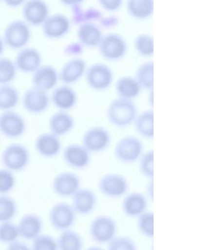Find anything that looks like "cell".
Masks as SVG:
<instances>
[{
	"instance_id": "cell-1",
	"label": "cell",
	"mask_w": 209,
	"mask_h": 250,
	"mask_svg": "<svg viewBox=\"0 0 209 250\" xmlns=\"http://www.w3.org/2000/svg\"><path fill=\"white\" fill-rule=\"evenodd\" d=\"M137 112V105L133 101L117 97L108 105L107 118L115 126L124 128L134 122Z\"/></svg>"
},
{
	"instance_id": "cell-2",
	"label": "cell",
	"mask_w": 209,
	"mask_h": 250,
	"mask_svg": "<svg viewBox=\"0 0 209 250\" xmlns=\"http://www.w3.org/2000/svg\"><path fill=\"white\" fill-rule=\"evenodd\" d=\"M31 38L30 26L23 20H16L7 24L3 33L2 39L7 47L13 50H20L26 47Z\"/></svg>"
},
{
	"instance_id": "cell-3",
	"label": "cell",
	"mask_w": 209,
	"mask_h": 250,
	"mask_svg": "<svg viewBox=\"0 0 209 250\" xmlns=\"http://www.w3.org/2000/svg\"><path fill=\"white\" fill-rule=\"evenodd\" d=\"M1 165L12 172L23 170L30 162L29 149L20 143H11L6 146L1 154Z\"/></svg>"
},
{
	"instance_id": "cell-4",
	"label": "cell",
	"mask_w": 209,
	"mask_h": 250,
	"mask_svg": "<svg viewBox=\"0 0 209 250\" xmlns=\"http://www.w3.org/2000/svg\"><path fill=\"white\" fill-rule=\"evenodd\" d=\"M144 150L143 142L134 135H126L120 139L115 147L114 153L118 162L133 164L139 160Z\"/></svg>"
},
{
	"instance_id": "cell-5",
	"label": "cell",
	"mask_w": 209,
	"mask_h": 250,
	"mask_svg": "<svg viewBox=\"0 0 209 250\" xmlns=\"http://www.w3.org/2000/svg\"><path fill=\"white\" fill-rule=\"evenodd\" d=\"M97 47L100 55L105 59L111 61L121 60L127 52V41L117 33L103 35Z\"/></svg>"
},
{
	"instance_id": "cell-6",
	"label": "cell",
	"mask_w": 209,
	"mask_h": 250,
	"mask_svg": "<svg viewBox=\"0 0 209 250\" xmlns=\"http://www.w3.org/2000/svg\"><path fill=\"white\" fill-rule=\"evenodd\" d=\"M117 225L115 221L108 215H99L91 222L89 235L95 242L108 244L116 236Z\"/></svg>"
},
{
	"instance_id": "cell-7",
	"label": "cell",
	"mask_w": 209,
	"mask_h": 250,
	"mask_svg": "<svg viewBox=\"0 0 209 250\" xmlns=\"http://www.w3.org/2000/svg\"><path fill=\"white\" fill-rule=\"evenodd\" d=\"M85 79L88 85L95 90H105L114 82V72L111 67L103 62H95L87 67Z\"/></svg>"
},
{
	"instance_id": "cell-8",
	"label": "cell",
	"mask_w": 209,
	"mask_h": 250,
	"mask_svg": "<svg viewBox=\"0 0 209 250\" xmlns=\"http://www.w3.org/2000/svg\"><path fill=\"white\" fill-rule=\"evenodd\" d=\"M76 215L71 205L61 202L52 206L49 211L48 219L54 229L62 232L70 229L74 225Z\"/></svg>"
},
{
	"instance_id": "cell-9",
	"label": "cell",
	"mask_w": 209,
	"mask_h": 250,
	"mask_svg": "<svg viewBox=\"0 0 209 250\" xmlns=\"http://www.w3.org/2000/svg\"><path fill=\"white\" fill-rule=\"evenodd\" d=\"M99 191L105 197L117 199L125 195L129 189V183L124 175L108 173L98 182Z\"/></svg>"
},
{
	"instance_id": "cell-10",
	"label": "cell",
	"mask_w": 209,
	"mask_h": 250,
	"mask_svg": "<svg viewBox=\"0 0 209 250\" xmlns=\"http://www.w3.org/2000/svg\"><path fill=\"white\" fill-rule=\"evenodd\" d=\"M111 134L103 126H93L88 128L82 137V145L90 153H100L109 147Z\"/></svg>"
},
{
	"instance_id": "cell-11",
	"label": "cell",
	"mask_w": 209,
	"mask_h": 250,
	"mask_svg": "<svg viewBox=\"0 0 209 250\" xmlns=\"http://www.w3.org/2000/svg\"><path fill=\"white\" fill-rule=\"evenodd\" d=\"M26 130V121L19 112L10 110L0 114V133L4 137L17 139L23 136Z\"/></svg>"
},
{
	"instance_id": "cell-12",
	"label": "cell",
	"mask_w": 209,
	"mask_h": 250,
	"mask_svg": "<svg viewBox=\"0 0 209 250\" xmlns=\"http://www.w3.org/2000/svg\"><path fill=\"white\" fill-rule=\"evenodd\" d=\"M50 8L47 2L42 0L24 1L22 5L23 21L29 26H42L49 17Z\"/></svg>"
},
{
	"instance_id": "cell-13",
	"label": "cell",
	"mask_w": 209,
	"mask_h": 250,
	"mask_svg": "<svg viewBox=\"0 0 209 250\" xmlns=\"http://www.w3.org/2000/svg\"><path fill=\"white\" fill-rule=\"evenodd\" d=\"M50 102L51 99L48 92L33 86L28 88L22 97V104L25 110L34 115L45 112L49 106Z\"/></svg>"
},
{
	"instance_id": "cell-14",
	"label": "cell",
	"mask_w": 209,
	"mask_h": 250,
	"mask_svg": "<svg viewBox=\"0 0 209 250\" xmlns=\"http://www.w3.org/2000/svg\"><path fill=\"white\" fill-rule=\"evenodd\" d=\"M80 178L74 172H60L53 180V191L58 197H72L80 189Z\"/></svg>"
},
{
	"instance_id": "cell-15",
	"label": "cell",
	"mask_w": 209,
	"mask_h": 250,
	"mask_svg": "<svg viewBox=\"0 0 209 250\" xmlns=\"http://www.w3.org/2000/svg\"><path fill=\"white\" fill-rule=\"evenodd\" d=\"M72 21L62 14L49 15L42 24V32L45 37L50 39H58L65 36L70 32Z\"/></svg>"
},
{
	"instance_id": "cell-16",
	"label": "cell",
	"mask_w": 209,
	"mask_h": 250,
	"mask_svg": "<svg viewBox=\"0 0 209 250\" xmlns=\"http://www.w3.org/2000/svg\"><path fill=\"white\" fill-rule=\"evenodd\" d=\"M66 165L73 169H83L91 162V153L82 144L73 143L66 146L63 151Z\"/></svg>"
},
{
	"instance_id": "cell-17",
	"label": "cell",
	"mask_w": 209,
	"mask_h": 250,
	"mask_svg": "<svg viewBox=\"0 0 209 250\" xmlns=\"http://www.w3.org/2000/svg\"><path fill=\"white\" fill-rule=\"evenodd\" d=\"M42 57L36 48L25 47L19 51L14 62L18 71L24 74H32L42 64Z\"/></svg>"
},
{
	"instance_id": "cell-18",
	"label": "cell",
	"mask_w": 209,
	"mask_h": 250,
	"mask_svg": "<svg viewBox=\"0 0 209 250\" xmlns=\"http://www.w3.org/2000/svg\"><path fill=\"white\" fill-rule=\"evenodd\" d=\"M87 63L83 58L74 57L69 60L58 71V80L63 84H74L85 74Z\"/></svg>"
},
{
	"instance_id": "cell-19",
	"label": "cell",
	"mask_w": 209,
	"mask_h": 250,
	"mask_svg": "<svg viewBox=\"0 0 209 250\" xmlns=\"http://www.w3.org/2000/svg\"><path fill=\"white\" fill-rule=\"evenodd\" d=\"M58 80V71L51 65H41L32 73V86L48 92L54 90Z\"/></svg>"
},
{
	"instance_id": "cell-20",
	"label": "cell",
	"mask_w": 209,
	"mask_h": 250,
	"mask_svg": "<svg viewBox=\"0 0 209 250\" xmlns=\"http://www.w3.org/2000/svg\"><path fill=\"white\" fill-rule=\"evenodd\" d=\"M97 197L90 188H80L72 197V207L76 214L86 216L92 213L96 208Z\"/></svg>"
},
{
	"instance_id": "cell-21",
	"label": "cell",
	"mask_w": 209,
	"mask_h": 250,
	"mask_svg": "<svg viewBox=\"0 0 209 250\" xmlns=\"http://www.w3.org/2000/svg\"><path fill=\"white\" fill-rule=\"evenodd\" d=\"M35 147L39 156L50 159L58 155L61 152L62 145L59 137L51 132H45L37 137Z\"/></svg>"
},
{
	"instance_id": "cell-22",
	"label": "cell",
	"mask_w": 209,
	"mask_h": 250,
	"mask_svg": "<svg viewBox=\"0 0 209 250\" xmlns=\"http://www.w3.org/2000/svg\"><path fill=\"white\" fill-rule=\"evenodd\" d=\"M61 3L69 5L72 10V23L80 25L83 23L99 21L103 17L102 11L97 8L90 7L83 9L82 8L83 1H73V2H61Z\"/></svg>"
},
{
	"instance_id": "cell-23",
	"label": "cell",
	"mask_w": 209,
	"mask_h": 250,
	"mask_svg": "<svg viewBox=\"0 0 209 250\" xmlns=\"http://www.w3.org/2000/svg\"><path fill=\"white\" fill-rule=\"evenodd\" d=\"M50 99L53 104L60 111L67 112L76 106L77 102V95L71 86L62 84L53 90Z\"/></svg>"
},
{
	"instance_id": "cell-24",
	"label": "cell",
	"mask_w": 209,
	"mask_h": 250,
	"mask_svg": "<svg viewBox=\"0 0 209 250\" xmlns=\"http://www.w3.org/2000/svg\"><path fill=\"white\" fill-rule=\"evenodd\" d=\"M17 228L19 237L28 241H33L42 232V219L36 213H26L20 218Z\"/></svg>"
},
{
	"instance_id": "cell-25",
	"label": "cell",
	"mask_w": 209,
	"mask_h": 250,
	"mask_svg": "<svg viewBox=\"0 0 209 250\" xmlns=\"http://www.w3.org/2000/svg\"><path fill=\"white\" fill-rule=\"evenodd\" d=\"M103 35L102 28L95 22L83 23L77 30V40L84 47L98 46Z\"/></svg>"
},
{
	"instance_id": "cell-26",
	"label": "cell",
	"mask_w": 209,
	"mask_h": 250,
	"mask_svg": "<svg viewBox=\"0 0 209 250\" xmlns=\"http://www.w3.org/2000/svg\"><path fill=\"white\" fill-rule=\"evenodd\" d=\"M147 207L148 200L146 196L137 191L126 195L121 203L123 213L130 218L138 217L146 211Z\"/></svg>"
},
{
	"instance_id": "cell-27",
	"label": "cell",
	"mask_w": 209,
	"mask_h": 250,
	"mask_svg": "<svg viewBox=\"0 0 209 250\" xmlns=\"http://www.w3.org/2000/svg\"><path fill=\"white\" fill-rule=\"evenodd\" d=\"M74 126V118L65 111L55 112L50 117L48 121L50 132L58 137L70 133Z\"/></svg>"
},
{
	"instance_id": "cell-28",
	"label": "cell",
	"mask_w": 209,
	"mask_h": 250,
	"mask_svg": "<svg viewBox=\"0 0 209 250\" xmlns=\"http://www.w3.org/2000/svg\"><path fill=\"white\" fill-rule=\"evenodd\" d=\"M115 90L118 97L133 101L140 95L142 88L134 77L123 76L115 83Z\"/></svg>"
},
{
	"instance_id": "cell-29",
	"label": "cell",
	"mask_w": 209,
	"mask_h": 250,
	"mask_svg": "<svg viewBox=\"0 0 209 250\" xmlns=\"http://www.w3.org/2000/svg\"><path fill=\"white\" fill-rule=\"evenodd\" d=\"M126 7L129 15L134 20H147L153 14V1L152 0H129Z\"/></svg>"
},
{
	"instance_id": "cell-30",
	"label": "cell",
	"mask_w": 209,
	"mask_h": 250,
	"mask_svg": "<svg viewBox=\"0 0 209 250\" xmlns=\"http://www.w3.org/2000/svg\"><path fill=\"white\" fill-rule=\"evenodd\" d=\"M134 128L137 134L146 139L153 137V111L146 109L137 114L134 121Z\"/></svg>"
},
{
	"instance_id": "cell-31",
	"label": "cell",
	"mask_w": 209,
	"mask_h": 250,
	"mask_svg": "<svg viewBox=\"0 0 209 250\" xmlns=\"http://www.w3.org/2000/svg\"><path fill=\"white\" fill-rule=\"evenodd\" d=\"M20 101V93L11 84L0 85V110H13Z\"/></svg>"
},
{
	"instance_id": "cell-32",
	"label": "cell",
	"mask_w": 209,
	"mask_h": 250,
	"mask_svg": "<svg viewBox=\"0 0 209 250\" xmlns=\"http://www.w3.org/2000/svg\"><path fill=\"white\" fill-rule=\"evenodd\" d=\"M58 250H82L83 241L81 235L76 231H62L57 240Z\"/></svg>"
},
{
	"instance_id": "cell-33",
	"label": "cell",
	"mask_w": 209,
	"mask_h": 250,
	"mask_svg": "<svg viewBox=\"0 0 209 250\" xmlns=\"http://www.w3.org/2000/svg\"><path fill=\"white\" fill-rule=\"evenodd\" d=\"M134 78L141 88L152 90L153 88V62L148 61L139 65Z\"/></svg>"
},
{
	"instance_id": "cell-34",
	"label": "cell",
	"mask_w": 209,
	"mask_h": 250,
	"mask_svg": "<svg viewBox=\"0 0 209 250\" xmlns=\"http://www.w3.org/2000/svg\"><path fill=\"white\" fill-rule=\"evenodd\" d=\"M17 211V203L14 199L7 194L0 195V223L11 222Z\"/></svg>"
},
{
	"instance_id": "cell-35",
	"label": "cell",
	"mask_w": 209,
	"mask_h": 250,
	"mask_svg": "<svg viewBox=\"0 0 209 250\" xmlns=\"http://www.w3.org/2000/svg\"><path fill=\"white\" fill-rule=\"evenodd\" d=\"M17 73L14 61L5 57L0 58V85L10 84L16 78Z\"/></svg>"
},
{
	"instance_id": "cell-36",
	"label": "cell",
	"mask_w": 209,
	"mask_h": 250,
	"mask_svg": "<svg viewBox=\"0 0 209 250\" xmlns=\"http://www.w3.org/2000/svg\"><path fill=\"white\" fill-rule=\"evenodd\" d=\"M134 48L140 56H152L153 55V39L152 35L148 33L137 35L134 40Z\"/></svg>"
},
{
	"instance_id": "cell-37",
	"label": "cell",
	"mask_w": 209,
	"mask_h": 250,
	"mask_svg": "<svg viewBox=\"0 0 209 250\" xmlns=\"http://www.w3.org/2000/svg\"><path fill=\"white\" fill-rule=\"evenodd\" d=\"M137 227L140 234L146 238H153V213L146 210L137 217Z\"/></svg>"
},
{
	"instance_id": "cell-38",
	"label": "cell",
	"mask_w": 209,
	"mask_h": 250,
	"mask_svg": "<svg viewBox=\"0 0 209 250\" xmlns=\"http://www.w3.org/2000/svg\"><path fill=\"white\" fill-rule=\"evenodd\" d=\"M19 237L17 225L12 222L0 223V243L8 245L17 241Z\"/></svg>"
},
{
	"instance_id": "cell-39",
	"label": "cell",
	"mask_w": 209,
	"mask_h": 250,
	"mask_svg": "<svg viewBox=\"0 0 209 250\" xmlns=\"http://www.w3.org/2000/svg\"><path fill=\"white\" fill-rule=\"evenodd\" d=\"M139 170L140 173L149 178L153 179V150H149L143 152L138 160Z\"/></svg>"
},
{
	"instance_id": "cell-40",
	"label": "cell",
	"mask_w": 209,
	"mask_h": 250,
	"mask_svg": "<svg viewBox=\"0 0 209 250\" xmlns=\"http://www.w3.org/2000/svg\"><path fill=\"white\" fill-rule=\"evenodd\" d=\"M31 250H58L57 240L51 235L40 234L32 241Z\"/></svg>"
},
{
	"instance_id": "cell-41",
	"label": "cell",
	"mask_w": 209,
	"mask_h": 250,
	"mask_svg": "<svg viewBox=\"0 0 209 250\" xmlns=\"http://www.w3.org/2000/svg\"><path fill=\"white\" fill-rule=\"evenodd\" d=\"M107 250H137V247L131 238L120 235L108 243Z\"/></svg>"
},
{
	"instance_id": "cell-42",
	"label": "cell",
	"mask_w": 209,
	"mask_h": 250,
	"mask_svg": "<svg viewBox=\"0 0 209 250\" xmlns=\"http://www.w3.org/2000/svg\"><path fill=\"white\" fill-rule=\"evenodd\" d=\"M16 178L14 173L8 169H0V195L7 194L14 188Z\"/></svg>"
},
{
	"instance_id": "cell-43",
	"label": "cell",
	"mask_w": 209,
	"mask_h": 250,
	"mask_svg": "<svg viewBox=\"0 0 209 250\" xmlns=\"http://www.w3.org/2000/svg\"><path fill=\"white\" fill-rule=\"evenodd\" d=\"M98 3L105 11L113 12L121 8L123 1L121 0H99Z\"/></svg>"
},
{
	"instance_id": "cell-44",
	"label": "cell",
	"mask_w": 209,
	"mask_h": 250,
	"mask_svg": "<svg viewBox=\"0 0 209 250\" xmlns=\"http://www.w3.org/2000/svg\"><path fill=\"white\" fill-rule=\"evenodd\" d=\"M101 28H113L119 24V19L116 16L111 15L109 17H102L99 21Z\"/></svg>"
},
{
	"instance_id": "cell-45",
	"label": "cell",
	"mask_w": 209,
	"mask_h": 250,
	"mask_svg": "<svg viewBox=\"0 0 209 250\" xmlns=\"http://www.w3.org/2000/svg\"><path fill=\"white\" fill-rule=\"evenodd\" d=\"M84 46L80 43V42H75L67 45L64 49V53L67 55H73V56H77L83 52Z\"/></svg>"
},
{
	"instance_id": "cell-46",
	"label": "cell",
	"mask_w": 209,
	"mask_h": 250,
	"mask_svg": "<svg viewBox=\"0 0 209 250\" xmlns=\"http://www.w3.org/2000/svg\"><path fill=\"white\" fill-rule=\"evenodd\" d=\"M6 250H31V247L25 243L16 241L8 244Z\"/></svg>"
},
{
	"instance_id": "cell-47",
	"label": "cell",
	"mask_w": 209,
	"mask_h": 250,
	"mask_svg": "<svg viewBox=\"0 0 209 250\" xmlns=\"http://www.w3.org/2000/svg\"><path fill=\"white\" fill-rule=\"evenodd\" d=\"M5 4H7L10 8H17V7L22 6L24 1H15V0H7L5 1Z\"/></svg>"
},
{
	"instance_id": "cell-48",
	"label": "cell",
	"mask_w": 209,
	"mask_h": 250,
	"mask_svg": "<svg viewBox=\"0 0 209 250\" xmlns=\"http://www.w3.org/2000/svg\"><path fill=\"white\" fill-rule=\"evenodd\" d=\"M153 181L152 180H149V184L146 187V194H147L148 197L152 200L153 199Z\"/></svg>"
},
{
	"instance_id": "cell-49",
	"label": "cell",
	"mask_w": 209,
	"mask_h": 250,
	"mask_svg": "<svg viewBox=\"0 0 209 250\" xmlns=\"http://www.w3.org/2000/svg\"><path fill=\"white\" fill-rule=\"evenodd\" d=\"M4 46L5 45H4V42H3L2 38L0 36V58H1L3 52H4Z\"/></svg>"
},
{
	"instance_id": "cell-50",
	"label": "cell",
	"mask_w": 209,
	"mask_h": 250,
	"mask_svg": "<svg viewBox=\"0 0 209 250\" xmlns=\"http://www.w3.org/2000/svg\"><path fill=\"white\" fill-rule=\"evenodd\" d=\"M85 250H104L103 249L100 248L99 247H96V246H92V247H88Z\"/></svg>"
}]
</instances>
